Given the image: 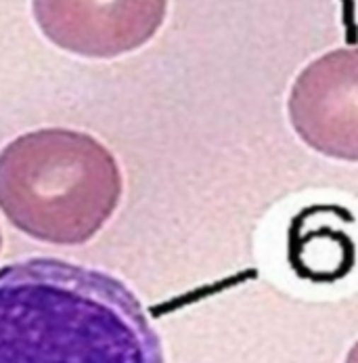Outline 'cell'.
Segmentation results:
<instances>
[{"label": "cell", "mask_w": 358, "mask_h": 363, "mask_svg": "<svg viewBox=\"0 0 358 363\" xmlns=\"http://www.w3.org/2000/svg\"><path fill=\"white\" fill-rule=\"evenodd\" d=\"M346 363H358V342H354V347H352V349L348 351Z\"/></svg>", "instance_id": "5b68a950"}, {"label": "cell", "mask_w": 358, "mask_h": 363, "mask_svg": "<svg viewBox=\"0 0 358 363\" xmlns=\"http://www.w3.org/2000/svg\"><path fill=\"white\" fill-rule=\"evenodd\" d=\"M32 11L59 49L113 59L154 38L166 21L168 0H32Z\"/></svg>", "instance_id": "277c9868"}, {"label": "cell", "mask_w": 358, "mask_h": 363, "mask_svg": "<svg viewBox=\"0 0 358 363\" xmlns=\"http://www.w3.org/2000/svg\"><path fill=\"white\" fill-rule=\"evenodd\" d=\"M0 248H2V235H0Z\"/></svg>", "instance_id": "8992f818"}, {"label": "cell", "mask_w": 358, "mask_h": 363, "mask_svg": "<svg viewBox=\"0 0 358 363\" xmlns=\"http://www.w3.org/2000/svg\"><path fill=\"white\" fill-rule=\"evenodd\" d=\"M122 194L117 160L86 133L40 128L0 152V210L38 242L80 246L93 240Z\"/></svg>", "instance_id": "7a4b0ae2"}, {"label": "cell", "mask_w": 358, "mask_h": 363, "mask_svg": "<svg viewBox=\"0 0 358 363\" xmlns=\"http://www.w3.org/2000/svg\"><path fill=\"white\" fill-rule=\"evenodd\" d=\"M289 122L314 152L358 162V47L325 52L298 74Z\"/></svg>", "instance_id": "3957f363"}, {"label": "cell", "mask_w": 358, "mask_h": 363, "mask_svg": "<svg viewBox=\"0 0 358 363\" xmlns=\"http://www.w3.org/2000/svg\"><path fill=\"white\" fill-rule=\"evenodd\" d=\"M0 363H166L139 296L115 275L61 259L0 269Z\"/></svg>", "instance_id": "6da1fadb"}]
</instances>
